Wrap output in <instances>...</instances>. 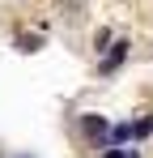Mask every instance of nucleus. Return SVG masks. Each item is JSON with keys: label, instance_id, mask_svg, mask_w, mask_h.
<instances>
[{"label": "nucleus", "instance_id": "f257e3e1", "mask_svg": "<svg viewBox=\"0 0 153 158\" xmlns=\"http://www.w3.org/2000/svg\"><path fill=\"white\" fill-rule=\"evenodd\" d=\"M111 128H115V120L102 115V111H81V115H73V132L94 150V154L111 150Z\"/></svg>", "mask_w": 153, "mask_h": 158}, {"label": "nucleus", "instance_id": "f03ea898", "mask_svg": "<svg viewBox=\"0 0 153 158\" xmlns=\"http://www.w3.org/2000/svg\"><path fill=\"white\" fill-rule=\"evenodd\" d=\"M128 60H132V39H128V34H119V39H115V43L98 56V77H115Z\"/></svg>", "mask_w": 153, "mask_h": 158}, {"label": "nucleus", "instance_id": "7ed1b4c3", "mask_svg": "<svg viewBox=\"0 0 153 158\" xmlns=\"http://www.w3.org/2000/svg\"><path fill=\"white\" fill-rule=\"evenodd\" d=\"M13 47L22 56H34V52H43V34H30V30H17L13 34Z\"/></svg>", "mask_w": 153, "mask_h": 158}, {"label": "nucleus", "instance_id": "20e7f679", "mask_svg": "<svg viewBox=\"0 0 153 158\" xmlns=\"http://www.w3.org/2000/svg\"><path fill=\"white\" fill-rule=\"evenodd\" d=\"M115 145H136L132 120H115V128H111V150H115Z\"/></svg>", "mask_w": 153, "mask_h": 158}, {"label": "nucleus", "instance_id": "39448f33", "mask_svg": "<svg viewBox=\"0 0 153 158\" xmlns=\"http://www.w3.org/2000/svg\"><path fill=\"white\" fill-rule=\"evenodd\" d=\"M132 132H136V145H140V141H149V137H153V111L132 115Z\"/></svg>", "mask_w": 153, "mask_h": 158}, {"label": "nucleus", "instance_id": "423d86ee", "mask_svg": "<svg viewBox=\"0 0 153 158\" xmlns=\"http://www.w3.org/2000/svg\"><path fill=\"white\" fill-rule=\"evenodd\" d=\"M89 43H94V56H102L106 47H111V43H115V34H111V30L102 26V30H94V39H89Z\"/></svg>", "mask_w": 153, "mask_h": 158}, {"label": "nucleus", "instance_id": "0eeeda50", "mask_svg": "<svg viewBox=\"0 0 153 158\" xmlns=\"http://www.w3.org/2000/svg\"><path fill=\"white\" fill-rule=\"evenodd\" d=\"M98 158H145V154H140L136 145H115V150H102Z\"/></svg>", "mask_w": 153, "mask_h": 158}, {"label": "nucleus", "instance_id": "6e6552de", "mask_svg": "<svg viewBox=\"0 0 153 158\" xmlns=\"http://www.w3.org/2000/svg\"><path fill=\"white\" fill-rule=\"evenodd\" d=\"M13 158H34V154H13Z\"/></svg>", "mask_w": 153, "mask_h": 158}, {"label": "nucleus", "instance_id": "1a4fd4ad", "mask_svg": "<svg viewBox=\"0 0 153 158\" xmlns=\"http://www.w3.org/2000/svg\"><path fill=\"white\" fill-rule=\"evenodd\" d=\"M0 158H4V154H0Z\"/></svg>", "mask_w": 153, "mask_h": 158}]
</instances>
